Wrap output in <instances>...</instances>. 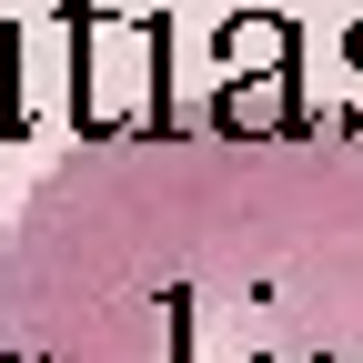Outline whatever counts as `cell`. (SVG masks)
<instances>
[{"mask_svg":"<svg viewBox=\"0 0 363 363\" xmlns=\"http://www.w3.org/2000/svg\"><path fill=\"white\" fill-rule=\"evenodd\" d=\"M0 363H363V121L81 131L0 242Z\"/></svg>","mask_w":363,"mask_h":363,"instance_id":"6da1fadb","label":"cell"}]
</instances>
